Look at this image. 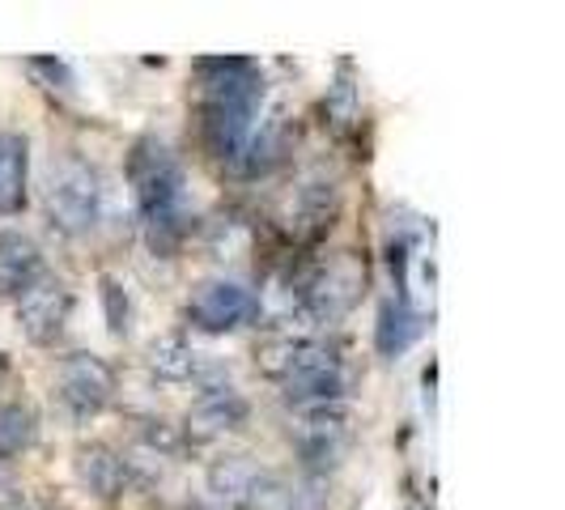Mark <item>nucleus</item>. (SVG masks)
Instances as JSON below:
<instances>
[{"label":"nucleus","instance_id":"1","mask_svg":"<svg viewBox=\"0 0 565 510\" xmlns=\"http://www.w3.org/2000/svg\"><path fill=\"white\" fill-rule=\"evenodd\" d=\"M200 77V141L213 162L238 170L255 119L264 107V73L247 56L196 60Z\"/></svg>","mask_w":565,"mask_h":510},{"label":"nucleus","instance_id":"2","mask_svg":"<svg viewBox=\"0 0 565 510\" xmlns=\"http://www.w3.org/2000/svg\"><path fill=\"white\" fill-rule=\"evenodd\" d=\"M128 179H132V192H137L149 252L170 259L179 252V243L188 238V213H183L188 179H183L179 153L158 137H141L128 153Z\"/></svg>","mask_w":565,"mask_h":510},{"label":"nucleus","instance_id":"3","mask_svg":"<svg viewBox=\"0 0 565 510\" xmlns=\"http://www.w3.org/2000/svg\"><path fill=\"white\" fill-rule=\"evenodd\" d=\"M366 289V264L362 255L337 252L302 268L285 289V315L298 319L302 328H332L362 302Z\"/></svg>","mask_w":565,"mask_h":510},{"label":"nucleus","instance_id":"4","mask_svg":"<svg viewBox=\"0 0 565 510\" xmlns=\"http://www.w3.org/2000/svg\"><path fill=\"white\" fill-rule=\"evenodd\" d=\"M103 174L98 167H89L77 153H64L52 162V174H47V192H43V204H47V222L68 234V238H82L98 226L103 217Z\"/></svg>","mask_w":565,"mask_h":510},{"label":"nucleus","instance_id":"5","mask_svg":"<svg viewBox=\"0 0 565 510\" xmlns=\"http://www.w3.org/2000/svg\"><path fill=\"white\" fill-rule=\"evenodd\" d=\"M353 408L340 404H311V408H294L289 422V443L302 459L307 477H323L328 468H340V459L353 447Z\"/></svg>","mask_w":565,"mask_h":510},{"label":"nucleus","instance_id":"6","mask_svg":"<svg viewBox=\"0 0 565 510\" xmlns=\"http://www.w3.org/2000/svg\"><path fill=\"white\" fill-rule=\"evenodd\" d=\"M115 387H119V379H115L111 362H103L98 353H68V358H60L56 400L73 422L103 417L111 408Z\"/></svg>","mask_w":565,"mask_h":510},{"label":"nucleus","instance_id":"7","mask_svg":"<svg viewBox=\"0 0 565 510\" xmlns=\"http://www.w3.org/2000/svg\"><path fill=\"white\" fill-rule=\"evenodd\" d=\"M255 315H259V298L243 281H226V277L204 281L188 298V323L209 337L238 332V328L255 323Z\"/></svg>","mask_w":565,"mask_h":510},{"label":"nucleus","instance_id":"8","mask_svg":"<svg viewBox=\"0 0 565 510\" xmlns=\"http://www.w3.org/2000/svg\"><path fill=\"white\" fill-rule=\"evenodd\" d=\"M340 213V192L332 179H302L289 196H285L281 213H277V226L285 230L289 243L298 247H315L328 230L337 226Z\"/></svg>","mask_w":565,"mask_h":510},{"label":"nucleus","instance_id":"9","mask_svg":"<svg viewBox=\"0 0 565 510\" xmlns=\"http://www.w3.org/2000/svg\"><path fill=\"white\" fill-rule=\"evenodd\" d=\"M68 319H73V289L60 277H52V273L18 298V328L39 349L56 344L64 337V328H68Z\"/></svg>","mask_w":565,"mask_h":510},{"label":"nucleus","instance_id":"10","mask_svg":"<svg viewBox=\"0 0 565 510\" xmlns=\"http://www.w3.org/2000/svg\"><path fill=\"white\" fill-rule=\"evenodd\" d=\"M247 422H252L247 396L234 392V387L213 383V387H204V392L192 400L188 422H183V438H192V443H217V438H226V434H238Z\"/></svg>","mask_w":565,"mask_h":510},{"label":"nucleus","instance_id":"11","mask_svg":"<svg viewBox=\"0 0 565 510\" xmlns=\"http://www.w3.org/2000/svg\"><path fill=\"white\" fill-rule=\"evenodd\" d=\"M145 366L158 383H204L213 387V374H217V362L200 349L196 340H188L183 332H170V337H158L145 353Z\"/></svg>","mask_w":565,"mask_h":510},{"label":"nucleus","instance_id":"12","mask_svg":"<svg viewBox=\"0 0 565 510\" xmlns=\"http://www.w3.org/2000/svg\"><path fill=\"white\" fill-rule=\"evenodd\" d=\"M328 493H323V477H307V472H277V468H259L252 493L243 510H323Z\"/></svg>","mask_w":565,"mask_h":510},{"label":"nucleus","instance_id":"13","mask_svg":"<svg viewBox=\"0 0 565 510\" xmlns=\"http://www.w3.org/2000/svg\"><path fill=\"white\" fill-rule=\"evenodd\" d=\"M77 481H82L85 493H94L103 507H115L124 502V493L137 485V472H132V459L107 447V443H89L77 451Z\"/></svg>","mask_w":565,"mask_h":510},{"label":"nucleus","instance_id":"14","mask_svg":"<svg viewBox=\"0 0 565 510\" xmlns=\"http://www.w3.org/2000/svg\"><path fill=\"white\" fill-rule=\"evenodd\" d=\"M277 387H281L285 404H294V408L340 404V400L349 396V370H344V362H340V353H332V358H319V362H311V366L285 374Z\"/></svg>","mask_w":565,"mask_h":510},{"label":"nucleus","instance_id":"15","mask_svg":"<svg viewBox=\"0 0 565 510\" xmlns=\"http://www.w3.org/2000/svg\"><path fill=\"white\" fill-rule=\"evenodd\" d=\"M43 277H47L43 247L22 230H4L0 234V298L18 302L30 285H39Z\"/></svg>","mask_w":565,"mask_h":510},{"label":"nucleus","instance_id":"16","mask_svg":"<svg viewBox=\"0 0 565 510\" xmlns=\"http://www.w3.org/2000/svg\"><path fill=\"white\" fill-rule=\"evenodd\" d=\"M337 353V344L323 337H277L268 340V344H259V353H255V362H259V370L273 379V383H281L285 374H294V370L311 366V362H319V358H332Z\"/></svg>","mask_w":565,"mask_h":510},{"label":"nucleus","instance_id":"17","mask_svg":"<svg viewBox=\"0 0 565 510\" xmlns=\"http://www.w3.org/2000/svg\"><path fill=\"white\" fill-rule=\"evenodd\" d=\"M26 174H30L26 137L0 132V217H13V213L26 209Z\"/></svg>","mask_w":565,"mask_h":510},{"label":"nucleus","instance_id":"18","mask_svg":"<svg viewBox=\"0 0 565 510\" xmlns=\"http://www.w3.org/2000/svg\"><path fill=\"white\" fill-rule=\"evenodd\" d=\"M422 315L413 311V302L408 298H387L383 307H379V323H374V349L383 353V358H399L413 340L422 337Z\"/></svg>","mask_w":565,"mask_h":510},{"label":"nucleus","instance_id":"19","mask_svg":"<svg viewBox=\"0 0 565 510\" xmlns=\"http://www.w3.org/2000/svg\"><path fill=\"white\" fill-rule=\"evenodd\" d=\"M34 438H39V413L26 400H4L0 404V464L30 451Z\"/></svg>","mask_w":565,"mask_h":510},{"label":"nucleus","instance_id":"20","mask_svg":"<svg viewBox=\"0 0 565 510\" xmlns=\"http://www.w3.org/2000/svg\"><path fill=\"white\" fill-rule=\"evenodd\" d=\"M323 111H328V124H332V132H349L353 124H358V111H362V103H358V85L349 77V64H340V82L328 89V103H323Z\"/></svg>","mask_w":565,"mask_h":510},{"label":"nucleus","instance_id":"21","mask_svg":"<svg viewBox=\"0 0 565 510\" xmlns=\"http://www.w3.org/2000/svg\"><path fill=\"white\" fill-rule=\"evenodd\" d=\"M103 307H107V328H111L115 337H128L132 307H128V289L115 281V277H103Z\"/></svg>","mask_w":565,"mask_h":510},{"label":"nucleus","instance_id":"22","mask_svg":"<svg viewBox=\"0 0 565 510\" xmlns=\"http://www.w3.org/2000/svg\"><path fill=\"white\" fill-rule=\"evenodd\" d=\"M30 73H39L43 82L52 85V89H73V68L56 56H30Z\"/></svg>","mask_w":565,"mask_h":510},{"label":"nucleus","instance_id":"23","mask_svg":"<svg viewBox=\"0 0 565 510\" xmlns=\"http://www.w3.org/2000/svg\"><path fill=\"white\" fill-rule=\"evenodd\" d=\"M9 374H13V366H9V358H4V353H0V387H4V383H9Z\"/></svg>","mask_w":565,"mask_h":510},{"label":"nucleus","instance_id":"24","mask_svg":"<svg viewBox=\"0 0 565 510\" xmlns=\"http://www.w3.org/2000/svg\"><path fill=\"white\" fill-rule=\"evenodd\" d=\"M188 510H222V507H217V502H213V507H209V502H196V507H188Z\"/></svg>","mask_w":565,"mask_h":510}]
</instances>
